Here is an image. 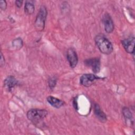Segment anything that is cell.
<instances>
[{
  "mask_svg": "<svg viewBox=\"0 0 135 135\" xmlns=\"http://www.w3.org/2000/svg\"><path fill=\"white\" fill-rule=\"evenodd\" d=\"M48 112L45 109H32L27 112V117L36 126L42 125L44 119L47 116Z\"/></svg>",
  "mask_w": 135,
  "mask_h": 135,
  "instance_id": "1",
  "label": "cell"
},
{
  "mask_svg": "<svg viewBox=\"0 0 135 135\" xmlns=\"http://www.w3.org/2000/svg\"><path fill=\"white\" fill-rule=\"evenodd\" d=\"M94 41L99 50L102 53L108 55L113 52V48L111 43L103 35H97L94 38Z\"/></svg>",
  "mask_w": 135,
  "mask_h": 135,
  "instance_id": "2",
  "label": "cell"
},
{
  "mask_svg": "<svg viewBox=\"0 0 135 135\" xmlns=\"http://www.w3.org/2000/svg\"><path fill=\"white\" fill-rule=\"evenodd\" d=\"M47 14V11L46 7L44 5L41 6L36 16L34 22L35 27L37 31H42L44 30Z\"/></svg>",
  "mask_w": 135,
  "mask_h": 135,
  "instance_id": "3",
  "label": "cell"
},
{
  "mask_svg": "<svg viewBox=\"0 0 135 135\" xmlns=\"http://www.w3.org/2000/svg\"><path fill=\"white\" fill-rule=\"evenodd\" d=\"M102 79V78L99 77L93 74H84L80 77V83L84 86L89 87L92 85L97 80Z\"/></svg>",
  "mask_w": 135,
  "mask_h": 135,
  "instance_id": "4",
  "label": "cell"
},
{
  "mask_svg": "<svg viewBox=\"0 0 135 135\" xmlns=\"http://www.w3.org/2000/svg\"><path fill=\"white\" fill-rule=\"evenodd\" d=\"M84 63L85 65L90 68L94 73H97L100 70V60L98 57H93L86 59Z\"/></svg>",
  "mask_w": 135,
  "mask_h": 135,
  "instance_id": "5",
  "label": "cell"
},
{
  "mask_svg": "<svg viewBox=\"0 0 135 135\" xmlns=\"http://www.w3.org/2000/svg\"><path fill=\"white\" fill-rule=\"evenodd\" d=\"M102 23L105 32L108 33H112L114 28V25L111 16L107 13L102 17Z\"/></svg>",
  "mask_w": 135,
  "mask_h": 135,
  "instance_id": "6",
  "label": "cell"
},
{
  "mask_svg": "<svg viewBox=\"0 0 135 135\" xmlns=\"http://www.w3.org/2000/svg\"><path fill=\"white\" fill-rule=\"evenodd\" d=\"M134 42L135 39L133 36L124 39L121 41L122 45L126 51L132 55H134Z\"/></svg>",
  "mask_w": 135,
  "mask_h": 135,
  "instance_id": "7",
  "label": "cell"
},
{
  "mask_svg": "<svg viewBox=\"0 0 135 135\" xmlns=\"http://www.w3.org/2000/svg\"><path fill=\"white\" fill-rule=\"evenodd\" d=\"M67 60L71 68H74L78 64V57L77 53L73 48H70L68 50L66 53Z\"/></svg>",
  "mask_w": 135,
  "mask_h": 135,
  "instance_id": "8",
  "label": "cell"
},
{
  "mask_svg": "<svg viewBox=\"0 0 135 135\" xmlns=\"http://www.w3.org/2000/svg\"><path fill=\"white\" fill-rule=\"evenodd\" d=\"M94 113L98 119L101 122H105L107 121V115L101 110L100 105L95 103L94 105Z\"/></svg>",
  "mask_w": 135,
  "mask_h": 135,
  "instance_id": "9",
  "label": "cell"
},
{
  "mask_svg": "<svg viewBox=\"0 0 135 135\" xmlns=\"http://www.w3.org/2000/svg\"><path fill=\"white\" fill-rule=\"evenodd\" d=\"M17 80L15 78L14 76L12 75L7 76L4 81V86L8 91H11L15 85L17 84Z\"/></svg>",
  "mask_w": 135,
  "mask_h": 135,
  "instance_id": "10",
  "label": "cell"
},
{
  "mask_svg": "<svg viewBox=\"0 0 135 135\" xmlns=\"http://www.w3.org/2000/svg\"><path fill=\"white\" fill-rule=\"evenodd\" d=\"M46 99L50 105L57 109H59L64 105V102L63 101L53 96H49Z\"/></svg>",
  "mask_w": 135,
  "mask_h": 135,
  "instance_id": "11",
  "label": "cell"
},
{
  "mask_svg": "<svg viewBox=\"0 0 135 135\" xmlns=\"http://www.w3.org/2000/svg\"><path fill=\"white\" fill-rule=\"evenodd\" d=\"M25 13L27 15H31L34 12V5L33 1H26L24 6Z\"/></svg>",
  "mask_w": 135,
  "mask_h": 135,
  "instance_id": "12",
  "label": "cell"
},
{
  "mask_svg": "<svg viewBox=\"0 0 135 135\" xmlns=\"http://www.w3.org/2000/svg\"><path fill=\"white\" fill-rule=\"evenodd\" d=\"M122 113L124 117L126 120L131 121V119L133 118L132 113L130 110L128 108H126V107L123 108L122 109Z\"/></svg>",
  "mask_w": 135,
  "mask_h": 135,
  "instance_id": "13",
  "label": "cell"
},
{
  "mask_svg": "<svg viewBox=\"0 0 135 135\" xmlns=\"http://www.w3.org/2000/svg\"><path fill=\"white\" fill-rule=\"evenodd\" d=\"M13 45L17 47V49H21L23 46V41L20 37L15 39L13 41Z\"/></svg>",
  "mask_w": 135,
  "mask_h": 135,
  "instance_id": "14",
  "label": "cell"
},
{
  "mask_svg": "<svg viewBox=\"0 0 135 135\" xmlns=\"http://www.w3.org/2000/svg\"><path fill=\"white\" fill-rule=\"evenodd\" d=\"M57 79L55 77H51L48 80V84L51 89H53L56 84Z\"/></svg>",
  "mask_w": 135,
  "mask_h": 135,
  "instance_id": "15",
  "label": "cell"
},
{
  "mask_svg": "<svg viewBox=\"0 0 135 135\" xmlns=\"http://www.w3.org/2000/svg\"><path fill=\"white\" fill-rule=\"evenodd\" d=\"M7 7V3L5 1L1 0L0 1V8L2 10H5Z\"/></svg>",
  "mask_w": 135,
  "mask_h": 135,
  "instance_id": "16",
  "label": "cell"
},
{
  "mask_svg": "<svg viewBox=\"0 0 135 135\" xmlns=\"http://www.w3.org/2000/svg\"><path fill=\"white\" fill-rule=\"evenodd\" d=\"M78 98H74L73 100V105L74 108V109L76 110H78V101H77Z\"/></svg>",
  "mask_w": 135,
  "mask_h": 135,
  "instance_id": "17",
  "label": "cell"
},
{
  "mask_svg": "<svg viewBox=\"0 0 135 135\" xmlns=\"http://www.w3.org/2000/svg\"><path fill=\"white\" fill-rule=\"evenodd\" d=\"M5 64V59L3 55V54L2 52H1V60H0V65L2 67Z\"/></svg>",
  "mask_w": 135,
  "mask_h": 135,
  "instance_id": "18",
  "label": "cell"
},
{
  "mask_svg": "<svg viewBox=\"0 0 135 135\" xmlns=\"http://www.w3.org/2000/svg\"><path fill=\"white\" fill-rule=\"evenodd\" d=\"M15 4H16V6L17 7L20 8L22 6V3H23V1H16L15 2Z\"/></svg>",
  "mask_w": 135,
  "mask_h": 135,
  "instance_id": "19",
  "label": "cell"
}]
</instances>
